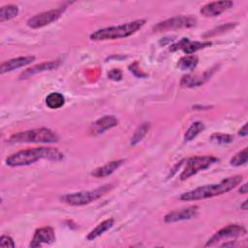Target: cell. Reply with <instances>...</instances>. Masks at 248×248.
<instances>
[{
	"label": "cell",
	"mask_w": 248,
	"mask_h": 248,
	"mask_svg": "<svg viewBox=\"0 0 248 248\" xmlns=\"http://www.w3.org/2000/svg\"><path fill=\"white\" fill-rule=\"evenodd\" d=\"M64 158L62 152L54 147H34L17 151L6 158V165L9 167H21L34 164L39 160L60 162Z\"/></svg>",
	"instance_id": "cell-1"
},
{
	"label": "cell",
	"mask_w": 248,
	"mask_h": 248,
	"mask_svg": "<svg viewBox=\"0 0 248 248\" xmlns=\"http://www.w3.org/2000/svg\"><path fill=\"white\" fill-rule=\"evenodd\" d=\"M242 178V175L230 176L223 179L219 183L203 185L186 193H183L179 199L184 202H190L220 196L234 189L238 184L241 183Z\"/></svg>",
	"instance_id": "cell-2"
},
{
	"label": "cell",
	"mask_w": 248,
	"mask_h": 248,
	"mask_svg": "<svg viewBox=\"0 0 248 248\" xmlns=\"http://www.w3.org/2000/svg\"><path fill=\"white\" fill-rule=\"evenodd\" d=\"M145 24L144 19H137L116 26H109L94 31L90 35L92 41H107L129 37L139 31Z\"/></svg>",
	"instance_id": "cell-3"
},
{
	"label": "cell",
	"mask_w": 248,
	"mask_h": 248,
	"mask_svg": "<svg viewBox=\"0 0 248 248\" xmlns=\"http://www.w3.org/2000/svg\"><path fill=\"white\" fill-rule=\"evenodd\" d=\"M59 140L56 133L48 128H38L19 132L12 135L8 142L10 143H29V142H42L53 143Z\"/></svg>",
	"instance_id": "cell-4"
},
{
	"label": "cell",
	"mask_w": 248,
	"mask_h": 248,
	"mask_svg": "<svg viewBox=\"0 0 248 248\" xmlns=\"http://www.w3.org/2000/svg\"><path fill=\"white\" fill-rule=\"evenodd\" d=\"M246 234V229L243 226L232 224L229 225L217 232H215L205 243V247H233L238 237H242Z\"/></svg>",
	"instance_id": "cell-5"
},
{
	"label": "cell",
	"mask_w": 248,
	"mask_h": 248,
	"mask_svg": "<svg viewBox=\"0 0 248 248\" xmlns=\"http://www.w3.org/2000/svg\"><path fill=\"white\" fill-rule=\"evenodd\" d=\"M112 188L111 184H106L102 187H99L90 191H80L72 194H66L60 197V201L68 205L72 206H80L88 204L108 193Z\"/></svg>",
	"instance_id": "cell-6"
},
{
	"label": "cell",
	"mask_w": 248,
	"mask_h": 248,
	"mask_svg": "<svg viewBox=\"0 0 248 248\" xmlns=\"http://www.w3.org/2000/svg\"><path fill=\"white\" fill-rule=\"evenodd\" d=\"M219 160L214 156H195L191 157L186 161L184 170L179 175L180 180H186L192 175L198 173L201 170H206Z\"/></svg>",
	"instance_id": "cell-7"
},
{
	"label": "cell",
	"mask_w": 248,
	"mask_h": 248,
	"mask_svg": "<svg viewBox=\"0 0 248 248\" xmlns=\"http://www.w3.org/2000/svg\"><path fill=\"white\" fill-rule=\"evenodd\" d=\"M197 23V19L190 16H180L166 19L164 21L158 22L154 27L153 30L155 32H163L169 31L173 29H181V28H190L195 26Z\"/></svg>",
	"instance_id": "cell-8"
},
{
	"label": "cell",
	"mask_w": 248,
	"mask_h": 248,
	"mask_svg": "<svg viewBox=\"0 0 248 248\" xmlns=\"http://www.w3.org/2000/svg\"><path fill=\"white\" fill-rule=\"evenodd\" d=\"M65 10H66V7H60V8L54 9V10H50L47 12L38 14V15L30 17L27 20V25L33 29L45 27V26L56 21L62 16V14L64 13Z\"/></svg>",
	"instance_id": "cell-9"
},
{
	"label": "cell",
	"mask_w": 248,
	"mask_h": 248,
	"mask_svg": "<svg viewBox=\"0 0 248 248\" xmlns=\"http://www.w3.org/2000/svg\"><path fill=\"white\" fill-rule=\"evenodd\" d=\"M217 69V66H214L210 69H207L202 74L195 75H185L180 80V85L183 87H197L204 84L210 78L213 76Z\"/></svg>",
	"instance_id": "cell-10"
},
{
	"label": "cell",
	"mask_w": 248,
	"mask_h": 248,
	"mask_svg": "<svg viewBox=\"0 0 248 248\" xmlns=\"http://www.w3.org/2000/svg\"><path fill=\"white\" fill-rule=\"evenodd\" d=\"M199 213V206L198 205H190L185 208L176 209L169 212L165 215L164 220L166 223H174L180 222L185 220H190L195 218Z\"/></svg>",
	"instance_id": "cell-11"
},
{
	"label": "cell",
	"mask_w": 248,
	"mask_h": 248,
	"mask_svg": "<svg viewBox=\"0 0 248 248\" xmlns=\"http://www.w3.org/2000/svg\"><path fill=\"white\" fill-rule=\"evenodd\" d=\"M232 6H233L232 1H229V0L214 1V2H210V3L203 5L201 8L200 13L202 16H203L205 17L218 16L221 14H223L224 12L231 9Z\"/></svg>",
	"instance_id": "cell-12"
},
{
	"label": "cell",
	"mask_w": 248,
	"mask_h": 248,
	"mask_svg": "<svg viewBox=\"0 0 248 248\" xmlns=\"http://www.w3.org/2000/svg\"><path fill=\"white\" fill-rule=\"evenodd\" d=\"M55 240L54 230L51 227H43L35 231L29 247H41L44 244H50Z\"/></svg>",
	"instance_id": "cell-13"
},
{
	"label": "cell",
	"mask_w": 248,
	"mask_h": 248,
	"mask_svg": "<svg viewBox=\"0 0 248 248\" xmlns=\"http://www.w3.org/2000/svg\"><path fill=\"white\" fill-rule=\"evenodd\" d=\"M118 124V119L114 115H105L98 120H96L90 127V134L93 136H98L109 130Z\"/></svg>",
	"instance_id": "cell-14"
},
{
	"label": "cell",
	"mask_w": 248,
	"mask_h": 248,
	"mask_svg": "<svg viewBox=\"0 0 248 248\" xmlns=\"http://www.w3.org/2000/svg\"><path fill=\"white\" fill-rule=\"evenodd\" d=\"M35 58L36 57L33 55H28V56H19L16 58L7 60L1 64L0 72L3 75L6 73H9V72H12L14 70H16L18 68L24 67V66L29 65L32 62H34Z\"/></svg>",
	"instance_id": "cell-15"
},
{
	"label": "cell",
	"mask_w": 248,
	"mask_h": 248,
	"mask_svg": "<svg viewBox=\"0 0 248 248\" xmlns=\"http://www.w3.org/2000/svg\"><path fill=\"white\" fill-rule=\"evenodd\" d=\"M60 61L59 60H55V61H47V62H43L41 64L35 65L27 70H25L23 73L20 74L19 76V79H24L27 78H30L33 75L39 74V73H43L46 71H52V70H56L59 66H60Z\"/></svg>",
	"instance_id": "cell-16"
},
{
	"label": "cell",
	"mask_w": 248,
	"mask_h": 248,
	"mask_svg": "<svg viewBox=\"0 0 248 248\" xmlns=\"http://www.w3.org/2000/svg\"><path fill=\"white\" fill-rule=\"evenodd\" d=\"M123 163H124V160H122V159H120V160H114V161L108 162V163H107L106 165L95 169V170L91 172V175H93L94 177H97V178L108 176V175L111 174L114 170H116Z\"/></svg>",
	"instance_id": "cell-17"
},
{
	"label": "cell",
	"mask_w": 248,
	"mask_h": 248,
	"mask_svg": "<svg viewBox=\"0 0 248 248\" xmlns=\"http://www.w3.org/2000/svg\"><path fill=\"white\" fill-rule=\"evenodd\" d=\"M114 220L112 218L107 219L105 221H103L102 223H100L99 225H97L96 228H94L86 236L87 240H94L95 238H97L98 236H100L101 234H103L105 232L108 231L112 226H113Z\"/></svg>",
	"instance_id": "cell-18"
},
{
	"label": "cell",
	"mask_w": 248,
	"mask_h": 248,
	"mask_svg": "<svg viewBox=\"0 0 248 248\" xmlns=\"http://www.w3.org/2000/svg\"><path fill=\"white\" fill-rule=\"evenodd\" d=\"M212 45V42L210 41H202V42H199V41H196V42H191L189 39H187V41L185 42L184 46H182L181 50H183L184 53L186 54H192L200 49H202L204 47H207V46H210Z\"/></svg>",
	"instance_id": "cell-19"
},
{
	"label": "cell",
	"mask_w": 248,
	"mask_h": 248,
	"mask_svg": "<svg viewBox=\"0 0 248 248\" xmlns=\"http://www.w3.org/2000/svg\"><path fill=\"white\" fill-rule=\"evenodd\" d=\"M65 104V97L58 92H51L46 98V105L51 109H56L63 107Z\"/></svg>",
	"instance_id": "cell-20"
},
{
	"label": "cell",
	"mask_w": 248,
	"mask_h": 248,
	"mask_svg": "<svg viewBox=\"0 0 248 248\" xmlns=\"http://www.w3.org/2000/svg\"><path fill=\"white\" fill-rule=\"evenodd\" d=\"M198 57L196 55H186L181 57L177 62V67L182 71H192L198 65Z\"/></svg>",
	"instance_id": "cell-21"
},
{
	"label": "cell",
	"mask_w": 248,
	"mask_h": 248,
	"mask_svg": "<svg viewBox=\"0 0 248 248\" xmlns=\"http://www.w3.org/2000/svg\"><path fill=\"white\" fill-rule=\"evenodd\" d=\"M18 14V8L16 5L9 4L0 8V22H4L16 17Z\"/></svg>",
	"instance_id": "cell-22"
},
{
	"label": "cell",
	"mask_w": 248,
	"mask_h": 248,
	"mask_svg": "<svg viewBox=\"0 0 248 248\" xmlns=\"http://www.w3.org/2000/svg\"><path fill=\"white\" fill-rule=\"evenodd\" d=\"M203 130H204V124L201 121H196V122L192 123V125L185 132L184 140L186 141H190V140H194Z\"/></svg>",
	"instance_id": "cell-23"
},
{
	"label": "cell",
	"mask_w": 248,
	"mask_h": 248,
	"mask_svg": "<svg viewBox=\"0 0 248 248\" xmlns=\"http://www.w3.org/2000/svg\"><path fill=\"white\" fill-rule=\"evenodd\" d=\"M149 128H150V124L148 122H144V123L140 124L137 128V130L135 131L133 137L131 138L130 144L131 145H136L137 143H139L144 138V136L147 134Z\"/></svg>",
	"instance_id": "cell-24"
},
{
	"label": "cell",
	"mask_w": 248,
	"mask_h": 248,
	"mask_svg": "<svg viewBox=\"0 0 248 248\" xmlns=\"http://www.w3.org/2000/svg\"><path fill=\"white\" fill-rule=\"evenodd\" d=\"M210 141L215 144H227L233 141V137L229 134L222 133H214L209 138Z\"/></svg>",
	"instance_id": "cell-25"
},
{
	"label": "cell",
	"mask_w": 248,
	"mask_h": 248,
	"mask_svg": "<svg viewBox=\"0 0 248 248\" xmlns=\"http://www.w3.org/2000/svg\"><path fill=\"white\" fill-rule=\"evenodd\" d=\"M248 160V149L244 148L243 150L237 152L230 161L232 166L234 167H240L242 165H245Z\"/></svg>",
	"instance_id": "cell-26"
},
{
	"label": "cell",
	"mask_w": 248,
	"mask_h": 248,
	"mask_svg": "<svg viewBox=\"0 0 248 248\" xmlns=\"http://www.w3.org/2000/svg\"><path fill=\"white\" fill-rule=\"evenodd\" d=\"M236 25V23H227V24H224V25H221L211 31H209L208 33H206L204 35V37H208V36H214L216 34H220V33H223L224 31H229L231 29H232L234 26Z\"/></svg>",
	"instance_id": "cell-27"
},
{
	"label": "cell",
	"mask_w": 248,
	"mask_h": 248,
	"mask_svg": "<svg viewBox=\"0 0 248 248\" xmlns=\"http://www.w3.org/2000/svg\"><path fill=\"white\" fill-rule=\"evenodd\" d=\"M0 246L1 247H11V248H14L16 246L13 238L9 235H2L0 237Z\"/></svg>",
	"instance_id": "cell-28"
},
{
	"label": "cell",
	"mask_w": 248,
	"mask_h": 248,
	"mask_svg": "<svg viewBox=\"0 0 248 248\" xmlns=\"http://www.w3.org/2000/svg\"><path fill=\"white\" fill-rule=\"evenodd\" d=\"M108 77L112 80H120L122 78V72L119 69H112L108 73Z\"/></svg>",
	"instance_id": "cell-29"
},
{
	"label": "cell",
	"mask_w": 248,
	"mask_h": 248,
	"mask_svg": "<svg viewBox=\"0 0 248 248\" xmlns=\"http://www.w3.org/2000/svg\"><path fill=\"white\" fill-rule=\"evenodd\" d=\"M247 126H248V124L247 123H245L244 124V126L239 130V132H238V135H240L241 137H246L247 135H248V131H247Z\"/></svg>",
	"instance_id": "cell-30"
},
{
	"label": "cell",
	"mask_w": 248,
	"mask_h": 248,
	"mask_svg": "<svg viewBox=\"0 0 248 248\" xmlns=\"http://www.w3.org/2000/svg\"><path fill=\"white\" fill-rule=\"evenodd\" d=\"M239 193L240 194H246L247 193V183H244L242 186H240Z\"/></svg>",
	"instance_id": "cell-31"
},
{
	"label": "cell",
	"mask_w": 248,
	"mask_h": 248,
	"mask_svg": "<svg viewBox=\"0 0 248 248\" xmlns=\"http://www.w3.org/2000/svg\"><path fill=\"white\" fill-rule=\"evenodd\" d=\"M240 208L243 209V210H247V200H245V201L243 202V203L240 204Z\"/></svg>",
	"instance_id": "cell-32"
}]
</instances>
